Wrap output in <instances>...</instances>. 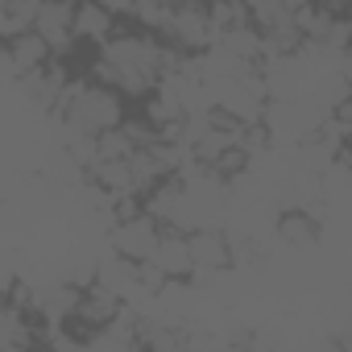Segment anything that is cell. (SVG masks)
<instances>
[{"label": "cell", "mask_w": 352, "mask_h": 352, "mask_svg": "<svg viewBox=\"0 0 352 352\" xmlns=\"http://www.w3.org/2000/svg\"><path fill=\"white\" fill-rule=\"evenodd\" d=\"M187 54H179L162 34L153 30H137L129 21H120V30L96 50V58L87 63V75L100 83H112L116 91H124L133 104H141L145 96L157 91L162 75L174 71Z\"/></svg>", "instance_id": "6da1fadb"}, {"label": "cell", "mask_w": 352, "mask_h": 352, "mask_svg": "<svg viewBox=\"0 0 352 352\" xmlns=\"http://www.w3.org/2000/svg\"><path fill=\"white\" fill-rule=\"evenodd\" d=\"M133 108L137 104L124 91H116L112 83L91 79L87 71H79L67 83V91H63V100L54 108V120L67 129V141L71 137H100L108 129H120Z\"/></svg>", "instance_id": "7a4b0ae2"}, {"label": "cell", "mask_w": 352, "mask_h": 352, "mask_svg": "<svg viewBox=\"0 0 352 352\" xmlns=\"http://www.w3.org/2000/svg\"><path fill=\"white\" fill-rule=\"evenodd\" d=\"M162 38L179 54H208L216 46V21H212V0H187L174 5Z\"/></svg>", "instance_id": "3957f363"}, {"label": "cell", "mask_w": 352, "mask_h": 352, "mask_svg": "<svg viewBox=\"0 0 352 352\" xmlns=\"http://www.w3.org/2000/svg\"><path fill=\"white\" fill-rule=\"evenodd\" d=\"M162 220L157 216H149V212H137V216H120V220H112V228H108V245H112V253H120V257H129V261H149L153 257V249H157V241H162Z\"/></svg>", "instance_id": "277c9868"}, {"label": "cell", "mask_w": 352, "mask_h": 352, "mask_svg": "<svg viewBox=\"0 0 352 352\" xmlns=\"http://www.w3.org/2000/svg\"><path fill=\"white\" fill-rule=\"evenodd\" d=\"M149 265L166 278V282H187L195 274V253H191V232L187 228H174L166 224L162 228V241L149 257Z\"/></svg>", "instance_id": "5b68a950"}, {"label": "cell", "mask_w": 352, "mask_h": 352, "mask_svg": "<svg viewBox=\"0 0 352 352\" xmlns=\"http://www.w3.org/2000/svg\"><path fill=\"white\" fill-rule=\"evenodd\" d=\"M75 9L79 0H42L38 9V34L54 46V54L71 58L79 50V38H75Z\"/></svg>", "instance_id": "8992f818"}, {"label": "cell", "mask_w": 352, "mask_h": 352, "mask_svg": "<svg viewBox=\"0 0 352 352\" xmlns=\"http://www.w3.org/2000/svg\"><path fill=\"white\" fill-rule=\"evenodd\" d=\"M191 253H195V274H224L228 265H236L232 236H228L220 224H199V228H191Z\"/></svg>", "instance_id": "52a82bcc"}, {"label": "cell", "mask_w": 352, "mask_h": 352, "mask_svg": "<svg viewBox=\"0 0 352 352\" xmlns=\"http://www.w3.org/2000/svg\"><path fill=\"white\" fill-rule=\"evenodd\" d=\"M5 58H9V71L21 79V75H34V71L50 67V63H54V46H50L38 30H30V34L5 42Z\"/></svg>", "instance_id": "ba28073f"}, {"label": "cell", "mask_w": 352, "mask_h": 352, "mask_svg": "<svg viewBox=\"0 0 352 352\" xmlns=\"http://www.w3.org/2000/svg\"><path fill=\"white\" fill-rule=\"evenodd\" d=\"M116 30H120V17H112L100 0H79V9H75V38H79V46L100 50Z\"/></svg>", "instance_id": "9c48e42d"}, {"label": "cell", "mask_w": 352, "mask_h": 352, "mask_svg": "<svg viewBox=\"0 0 352 352\" xmlns=\"http://www.w3.org/2000/svg\"><path fill=\"white\" fill-rule=\"evenodd\" d=\"M274 232L290 249H311L319 241V216L311 208H282L278 220H274Z\"/></svg>", "instance_id": "30bf717a"}, {"label": "cell", "mask_w": 352, "mask_h": 352, "mask_svg": "<svg viewBox=\"0 0 352 352\" xmlns=\"http://www.w3.org/2000/svg\"><path fill=\"white\" fill-rule=\"evenodd\" d=\"M38 9H42V0H5V9H0V34H5V42L38 30Z\"/></svg>", "instance_id": "8fae6325"}, {"label": "cell", "mask_w": 352, "mask_h": 352, "mask_svg": "<svg viewBox=\"0 0 352 352\" xmlns=\"http://www.w3.org/2000/svg\"><path fill=\"white\" fill-rule=\"evenodd\" d=\"M170 13H174V0H137L129 21H133L137 30H153V34H162L166 21H170Z\"/></svg>", "instance_id": "7c38bea8"}, {"label": "cell", "mask_w": 352, "mask_h": 352, "mask_svg": "<svg viewBox=\"0 0 352 352\" xmlns=\"http://www.w3.org/2000/svg\"><path fill=\"white\" fill-rule=\"evenodd\" d=\"M331 71H336V75H340V79H344V87H348V91H352V46H348V50H340V54H336V63H331Z\"/></svg>", "instance_id": "4fadbf2b"}, {"label": "cell", "mask_w": 352, "mask_h": 352, "mask_svg": "<svg viewBox=\"0 0 352 352\" xmlns=\"http://www.w3.org/2000/svg\"><path fill=\"white\" fill-rule=\"evenodd\" d=\"M100 5L112 13V17H120V21H129L133 17V5H137V0H100Z\"/></svg>", "instance_id": "5bb4252c"}, {"label": "cell", "mask_w": 352, "mask_h": 352, "mask_svg": "<svg viewBox=\"0 0 352 352\" xmlns=\"http://www.w3.org/2000/svg\"><path fill=\"white\" fill-rule=\"evenodd\" d=\"M323 5H327L331 13H340V17H344V13H348V5H352V0H323Z\"/></svg>", "instance_id": "9a60e30c"}, {"label": "cell", "mask_w": 352, "mask_h": 352, "mask_svg": "<svg viewBox=\"0 0 352 352\" xmlns=\"http://www.w3.org/2000/svg\"><path fill=\"white\" fill-rule=\"evenodd\" d=\"M344 34H348V46H352V5H348V13H344Z\"/></svg>", "instance_id": "2e32d148"}]
</instances>
